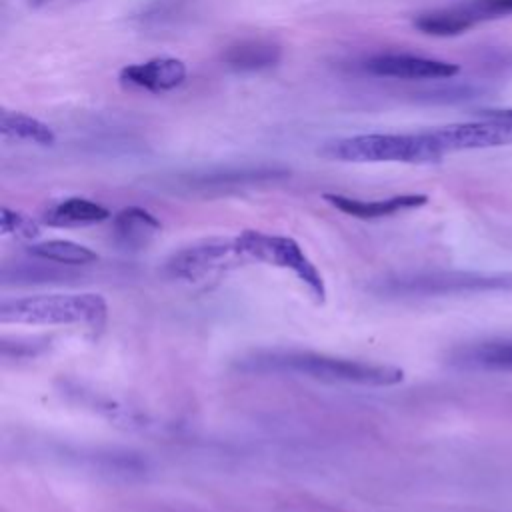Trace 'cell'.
<instances>
[{
  "instance_id": "obj_1",
  "label": "cell",
  "mask_w": 512,
  "mask_h": 512,
  "mask_svg": "<svg viewBox=\"0 0 512 512\" xmlns=\"http://www.w3.org/2000/svg\"><path fill=\"white\" fill-rule=\"evenodd\" d=\"M246 372L298 374L324 382H346L362 386H392L402 382L404 372L388 364H372L350 358H336L316 352H266L246 358L240 364Z\"/></svg>"
},
{
  "instance_id": "obj_2",
  "label": "cell",
  "mask_w": 512,
  "mask_h": 512,
  "mask_svg": "<svg viewBox=\"0 0 512 512\" xmlns=\"http://www.w3.org/2000/svg\"><path fill=\"white\" fill-rule=\"evenodd\" d=\"M324 156L340 162H404L434 164L442 152L434 146L428 132L418 134H356L324 146Z\"/></svg>"
},
{
  "instance_id": "obj_3",
  "label": "cell",
  "mask_w": 512,
  "mask_h": 512,
  "mask_svg": "<svg viewBox=\"0 0 512 512\" xmlns=\"http://www.w3.org/2000/svg\"><path fill=\"white\" fill-rule=\"evenodd\" d=\"M108 306L100 294H40L4 300L0 322L102 326Z\"/></svg>"
},
{
  "instance_id": "obj_4",
  "label": "cell",
  "mask_w": 512,
  "mask_h": 512,
  "mask_svg": "<svg viewBox=\"0 0 512 512\" xmlns=\"http://www.w3.org/2000/svg\"><path fill=\"white\" fill-rule=\"evenodd\" d=\"M234 240L242 256L266 262L276 268L290 270L298 276L300 282L308 286V290L312 292V296H316V300L322 302L326 298V286H324L322 274L318 272V268L312 264V260L304 254V250L294 238L280 236V234H266L258 230H244Z\"/></svg>"
},
{
  "instance_id": "obj_5",
  "label": "cell",
  "mask_w": 512,
  "mask_h": 512,
  "mask_svg": "<svg viewBox=\"0 0 512 512\" xmlns=\"http://www.w3.org/2000/svg\"><path fill=\"white\" fill-rule=\"evenodd\" d=\"M512 290V272H432L388 280L382 292L390 294H466Z\"/></svg>"
},
{
  "instance_id": "obj_6",
  "label": "cell",
  "mask_w": 512,
  "mask_h": 512,
  "mask_svg": "<svg viewBox=\"0 0 512 512\" xmlns=\"http://www.w3.org/2000/svg\"><path fill=\"white\" fill-rule=\"evenodd\" d=\"M238 256L242 254L238 252L234 238H212L172 254L166 262V270L172 278L198 282L224 270L228 264H236Z\"/></svg>"
},
{
  "instance_id": "obj_7",
  "label": "cell",
  "mask_w": 512,
  "mask_h": 512,
  "mask_svg": "<svg viewBox=\"0 0 512 512\" xmlns=\"http://www.w3.org/2000/svg\"><path fill=\"white\" fill-rule=\"evenodd\" d=\"M434 146L442 152H460V150H482V148H500L512 144V126L494 122V120H476V122H458L446 124L434 130H426Z\"/></svg>"
},
{
  "instance_id": "obj_8",
  "label": "cell",
  "mask_w": 512,
  "mask_h": 512,
  "mask_svg": "<svg viewBox=\"0 0 512 512\" xmlns=\"http://www.w3.org/2000/svg\"><path fill=\"white\" fill-rule=\"evenodd\" d=\"M364 68L374 76L398 80H450L460 72L458 64L416 54H376Z\"/></svg>"
},
{
  "instance_id": "obj_9",
  "label": "cell",
  "mask_w": 512,
  "mask_h": 512,
  "mask_svg": "<svg viewBox=\"0 0 512 512\" xmlns=\"http://www.w3.org/2000/svg\"><path fill=\"white\" fill-rule=\"evenodd\" d=\"M188 76L186 64L178 58L158 56L146 62L128 64L120 70V80L128 86L146 90V92H170L184 84Z\"/></svg>"
},
{
  "instance_id": "obj_10",
  "label": "cell",
  "mask_w": 512,
  "mask_h": 512,
  "mask_svg": "<svg viewBox=\"0 0 512 512\" xmlns=\"http://www.w3.org/2000/svg\"><path fill=\"white\" fill-rule=\"evenodd\" d=\"M324 200L332 204L336 210L362 218V220H374V218H386L404 210L420 208L428 202L426 194H398L384 200H358L342 194H324Z\"/></svg>"
},
{
  "instance_id": "obj_11",
  "label": "cell",
  "mask_w": 512,
  "mask_h": 512,
  "mask_svg": "<svg viewBox=\"0 0 512 512\" xmlns=\"http://www.w3.org/2000/svg\"><path fill=\"white\" fill-rule=\"evenodd\" d=\"M220 58L234 72H262L280 62L282 46L272 40L250 38L226 46Z\"/></svg>"
},
{
  "instance_id": "obj_12",
  "label": "cell",
  "mask_w": 512,
  "mask_h": 512,
  "mask_svg": "<svg viewBox=\"0 0 512 512\" xmlns=\"http://www.w3.org/2000/svg\"><path fill=\"white\" fill-rule=\"evenodd\" d=\"M112 232L120 246L144 248L160 232V222L148 210L140 206H128L112 218Z\"/></svg>"
},
{
  "instance_id": "obj_13",
  "label": "cell",
  "mask_w": 512,
  "mask_h": 512,
  "mask_svg": "<svg viewBox=\"0 0 512 512\" xmlns=\"http://www.w3.org/2000/svg\"><path fill=\"white\" fill-rule=\"evenodd\" d=\"M110 218V212L106 206L92 202L88 198H66L56 204H52L44 212V222L48 226L68 228V226H88L96 222H104Z\"/></svg>"
},
{
  "instance_id": "obj_14",
  "label": "cell",
  "mask_w": 512,
  "mask_h": 512,
  "mask_svg": "<svg viewBox=\"0 0 512 512\" xmlns=\"http://www.w3.org/2000/svg\"><path fill=\"white\" fill-rule=\"evenodd\" d=\"M0 132L4 138L34 142L40 146H52L56 142V134L48 124L24 112L6 108L0 112Z\"/></svg>"
},
{
  "instance_id": "obj_15",
  "label": "cell",
  "mask_w": 512,
  "mask_h": 512,
  "mask_svg": "<svg viewBox=\"0 0 512 512\" xmlns=\"http://www.w3.org/2000/svg\"><path fill=\"white\" fill-rule=\"evenodd\" d=\"M456 362L480 370L512 372V342H482L456 352Z\"/></svg>"
},
{
  "instance_id": "obj_16",
  "label": "cell",
  "mask_w": 512,
  "mask_h": 512,
  "mask_svg": "<svg viewBox=\"0 0 512 512\" xmlns=\"http://www.w3.org/2000/svg\"><path fill=\"white\" fill-rule=\"evenodd\" d=\"M28 252L40 260L66 264V266H84L94 260H98L96 252H92L88 246H82L72 240H46L32 244Z\"/></svg>"
},
{
  "instance_id": "obj_17",
  "label": "cell",
  "mask_w": 512,
  "mask_h": 512,
  "mask_svg": "<svg viewBox=\"0 0 512 512\" xmlns=\"http://www.w3.org/2000/svg\"><path fill=\"white\" fill-rule=\"evenodd\" d=\"M414 28L422 34L428 36H440V38H448V36H460L466 30H470V26L462 20V16L456 12L454 4L446 6V8H436V10H428L418 14L412 20Z\"/></svg>"
},
{
  "instance_id": "obj_18",
  "label": "cell",
  "mask_w": 512,
  "mask_h": 512,
  "mask_svg": "<svg viewBox=\"0 0 512 512\" xmlns=\"http://www.w3.org/2000/svg\"><path fill=\"white\" fill-rule=\"evenodd\" d=\"M490 90L478 84H466V82H442L432 88H426L418 94L424 102L434 104H462V102H474L488 94Z\"/></svg>"
},
{
  "instance_id": "obj_19",
  "label": "cell",
  "mask_w": 512,
  "mask_h": 512,
  "mask_svg": "<svg viewBox=\"0 0 512 512\" xmlns=\"http://www.w3.org/2000/svg\"><path fill=\"white\" fill-rule=\"evenodd\" d=\"M454 8L470 28L480 22L512 16V0H464L454 4Z\"/></svg>"
},
{
  "instance_id": "obj_20",
  "label": "cell",
  "mask_w": 512,
  "mask_h": 512,
  "mask_svg": "<svg viewBox=\"0 0 512 512\" xmlns=\"http://www.w3.org/2000/svg\"><path fill=\"white\" fill-rule=\"evenodd\" d=\"M0 232L6 234V236L12 234V236H18V238H34V236H38L40 228L26 214H20V212L10 210V208H2V212H0Z\"/></svg>"
},
{
  "instance_id": "obj_21",
  "label": "cell",
  "mask_w": 512,
  "mask_h": 512,
  "mask_svg": "<svg viewBox=\"0 0 512 512\" xmlns=\"http://www.w3.org/2000/svg\"><path fill=\"white\" fill-rule=\"evenodd\" d=\"M474 114L482 120H494L512 126V108H480Z\"/></svg>"
},
{
  "instance_id": "obj_22",
  "label": "cell",
  "mask_w": 512,
  "mask_h": 512,
  "mask_svg": "<svg viewBox=\"0 0 512 512\" xmlns=\"http://www.w3.org/2000/svg\"><path fill=\"white\" fill-rule=\"evenodd\" d=\"M494 64L500 66V68H512V52H508V54H496Z\"/></svg>"
},
{
  "instance_id": "obj_23",
  "label": "cell",
  "mask_w": 512,
  "mask_h": 512,
  "mask_svg": "<svg viewBox=\"0 0 512 512\" xmlns=\"http://www.w3.org/2000/svg\"><path fill=\"white\" fill-rule=\"evenodd\" d=\"M56 2H60V0H28V4L32 8H44V6H50V4H56Z\"/></svg>"
}]
</instances>
